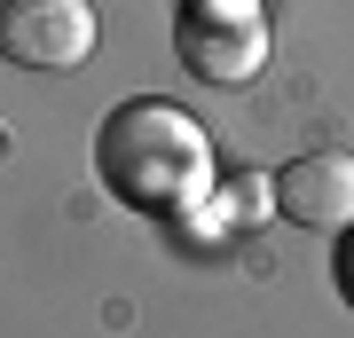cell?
<instances>
[{
    "instance_id": "cell-1",
    "label": "cell",
    "mask_w": 354,
    "mask_h": 338,
    "mask_svg": "<svg viewBox=\"0 0 354 338\" xmlns=\"http://www.w3.org/2000/svg\"><path fill=\"white\" fill-rule=\"evenodd\" d=\"M95 181L127 213L165 220L221 189V158H213V134H205L197 111H181L165 95H127L95 126Z\"/></svg>"
},
{
    "instance_id": "cell-2",
    "label": "cell",
    "mask_w": 354,
    "mask_h": 338,
    "mask_svg": "<svg viewBox=\"0 0 354 338\" xmlns=\"http://www.w3.org/2000/svg\"><path fill=\"white\" fill-rule=\"evenodd\" d=\"M268 8L260 0H181L174 8V55L181 71L205 79V87H244V79L268 71Z\"/></svg>"
},
{
    "instance_id": "cell-3",
    "label": "cell",
    "mask_w": 354,
    "mask_h": 338,
    "mask_svg": "<svg viewBox=\"0 0 354 338\" xmlns=\"http://www.w3.org/2000/svg\"><path fill=\"white\" fill-rule=\"evenodd\" d=\"M102 39L95 0H0V55L16 71H79Z\"/></svg>"
},
{
    "instance_id": "cell-4",
    "label": "cell",
    "mask_w": 354,
    "mask_h": 338,
    "mask_svg": "<svg viewBox=\"0 0 354 338\" xmlns=\"http://www.w3.org/2000/svg\"><path fill=\"white\" fill-rule=\"evenodd\" d=\"M276 213L291 228H315V236H346L354 228V158L346 150H307L276 173Z\"/></svg>"
},
{
    "instance_id": "cell-5",
    "label": "cell",
    "mask_w": 354,
    "mask_h": 338,
    "mask_svg": "<svg viewBox=\"0 0 354 338\" xmlns=\"http://www.w3.org/2000/svg\"><path fill=\"white\" fill-rule=\"evenodd\" d=\"M228 213H236V220L276 213V173H236V181H228Z\"/></svg>"
},
{
    "instance_id": "cell-6",
    "label": "cell",
    "mask_w": 354,
    "mask_h": 338,
    "mask_svg": "<svg viewBox=\"0 0 354 338\" xmlns=\"http://www.w3.org/2000/svg\"><path fill=\"white\" fill-rule=\"evenodd\" d=\"M330 283H339V299L354 307V228L339 236V252H330Z\"/></svg>"
}]
</instances>
